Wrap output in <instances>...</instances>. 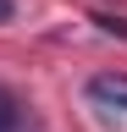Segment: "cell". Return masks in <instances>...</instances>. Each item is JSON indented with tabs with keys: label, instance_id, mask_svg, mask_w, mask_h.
I'll list each match as a JSON object with an SVG mask.
<instances>
[{
	"label": "cell",
	"instance_id": "1",
	"mask_svg": "<svg viewBox=\"0 0 127 132\" xmlns=\"http://www.w3.org/2000/svg\"><path fill=\"white\" fill-rule=\"evenodd\" d=\"M88 99L105 110H127V72H94L88 77Z\"/></svg>",
	"mask_w": 127,
	"mask_h": 132
},
{
	"label": "cell",
	"instance_id": "2",
	"mask_svg": "<svg viewBox=\"0 0 127 132\" xmlns=\"http://www.w3.org/2000/svg\"><path fill=\"white\" fill-rule=\"evenodd\" d=\"M17 127H22V105L11 88H0V132H17Z\"/></svg>",
	"mask_w": 127,
	"mask_h": 132
},
{
	"label": "cell",
	"instance_id": "3",
	"mask_svg": "<svg viewBox=\"0 0 127 132\" xmlns=\"http://www.w3.org/2000/svg\"><path fill=\"white\" fill-rule=\"evenodd\" d=\"M94 22H100V33H122L127 39V16H94Z\"/></svg>",
	"mask_w": 127,
	"mask_h": 132
},
{
	"label": "cell",
	"instance_id": "4",
	"mask_svg": "<svg viewBox=\"0 0 127 132\" xmlns=\"http://www.w3.org/2000/svg\"><path fill=\"white\" fill-rule=\"evenodd\" d=\"M11 11H17V6H11V0H0V22H11Z\"/></svg>",
	"mask_w": 127,
	"mask_h": 132
}]
</instances>
